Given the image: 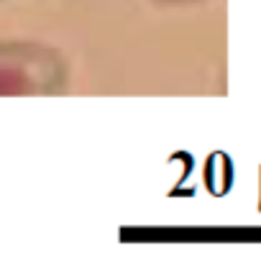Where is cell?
Segmentation results:
<instances>
[{
	"mask_svg": "<svg viewBox=\"0 0 261 261\" xmlns=\"http://www.w3.org/2000/svg\"><path fill=\"white\" fill-rule=\"evenodd\" d=\"M67 57L36 39H0V97H59L69 92Z\"/></svg>",
	"mask_w": 261,
	"mask_h": 261,
	"instance_id": "1",
	"label": "cell"
},
{
	"mask_svg": "<svg viewBox=\"0 0 261 261\" xmlns=\"http://www.w3.org/2000/svg\"><path fill=\"white\" fill-rule=\"evenodd\" d=\"M159 6H195V3H202V0H154Z\"/></svg>",
	"mask_w": 261,
	"mask_h": 261,
	"instance_id": "2",
	"label": "cell"
}]
</instances>
